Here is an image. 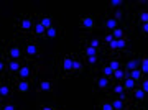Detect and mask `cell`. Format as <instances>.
Returning <instances> with one entry per match:
<instances>
[{"label":"cell","instance_id":"d4e9b609","mask_svg":"<svg viewBox=\"0 0 148 110\" xmlns=\"http://www.w3.org/2000/svg\"><path fill=\"white\" fill-rule=\"evenodd\" d=\"M112 33V36L115 38V40H122V38H125V30L123 28H117V30H114V31H110Z\"/></svg>","mask_w":148,"mask_h":110},{"label":"cell","instance_id":"e0dca14e","mask_svg":"<svg viewBox=\"0 0 148 110\" xmlns=\"http://www.w3.org/2000/svg\"><path fill=\"white\" fill-rule=\"evenodd\" d=\"M82 69H84V63H82V59L81 58H76L74 59V68H73V74H81L82 72Z\"/></svg>","mask_w":148,"mask_h":110},{"label":"cell","instance_id":"ffe728a7","mask_svg":"<svg viewBox=\"0 0 148 110\" xmlns=\"http://www.w3.org/2000/svg\"><path fill=\"white\" fill-rule=\"evenodd\" d=\"M21 66H23L21 61H8V71H10L12 74H18Z\"/></svg>","mask_w":148,"mask_h":110},{"label":"cell","instance_id":"ac0fdd59","mask_svg":"<svg viewBox=\"0 0 148 110\" xmlns=\"http://www.w3.org/2000/svg\"><path fill=\"white\" fill-rule=\"evenodd\" d=\"M112 94L117 95V97H123V95H125V87H123V84H114L112 85Z\"/></svg>","mask_w":148,"mask_h":110},{"label":"cell","instance_id":"484cf974","mask_svg":"<svg viewBox=\"0 0 148 110\" xmlns=\"http://www.w3.org/2000/svg\"><path fill=\"white\" fill-rule=\"evenodd\" d=\"M142 72L145 77H148V56H142Z\"/></svg>","mask_w":148,"mask_h":110},{"label":"cell","instance_id":"8d00e7d4","mask_svg":"<svg viewBox=\"0 0 148 110\" xmlns=\"http://www.w3.org/2000/svg\"><path fill=\"white\" fill-rule=\"evenodd\" d=\"M40 110H56V109H53V107H49V105H43Z\"/></svg>","mask_w":148,"mask_h":110},{"label":"cell","instance_id":"f35d334b","mask_svg":"<svg viewBox=\"0 0 148 110\" xmlns=\"http://www.w3.org/2000/svg\"><path fill=\"white\" fill-rule=\"evenodd\" d=\"M56 110H64V109H56Z\"/></svg>","mask_w":148,"mask_h":110},{"label":"cell","instance_id":"52a82bcc","mask_svg":"<svg viewBox=\"0 0 148 110\" xmlns=\"http://www.w3.org/2000/svg\"><path fill=\"white\" fill-rule=\"evenodd\" d=\"M142 68V56H130L125 63V69L127 72L130 71H135V69H140Z\"/></svg>","mask_w":148,"mask_h":110},{"label":"cell","instance_id":"ba28073f","mask_svg":"<svg viewBox=\"0 0 148 110\" xmlns=\"http://www.w3.org/2000/svg\"><path fill=\"white\" fill-rule=\"evenodd\" d=\"M127 97L123 95V97H112L110 102H112V107L114 110H125L127 109Z\"/></svg>","mask_w":148,"mask_h":110},{"label":"cell","instance_id":"9c48e42d","mask_svg":"<svg viewBox=\"0 0 148 110\" xmlns=\"http://www.w3.org/2000/svg\"><path fill=\"white\" fill-rule=\"evenodd\" d=\"M81 54L87 59V58H92V56H99V54H101V49L92 48V46H89V44H84V46L81 48Z\"/></svg>","mask_w":148,"mask_h":110},{"label":"cell","instance_id":"277c9868","mask_svg":"<svg viewBox=\"0 0 148 110\" xmlns=\"http://www.w3.org/2000/svg\"><path fill=\"white\" fill-rule=\"evenodd\" d=\"M94 84H95V89L99 90H109L112 89V81L109 77H106V76H99V77L94 79Z\"/></svg>","mask_w":148,"mask_h":110},{"label":"cell","instance_id":"8992f818","mask_svg":"<svg viewBox=\"0 0 148 110\" xmlns=\"http://www.w3.org/2000/svg\"><path fill=\"white\" fill-rule=\"evenodd\" d=\"M23 51H25V54H27L28 59H33L38 56V53H40V48H38V44L35 41H28L27 44H25V48H23Z\"/></svg>","mask_w":148,"mask_h":110},{"label":"cell","instance_id":"603a6c76","mask_svg":"<svg viewBox=\"0 0 148 110\" xmlns=\"http://www.w3.org/2000/svg\"><path fill=\"white\" fill-rule=\"evenodd\" d=\"M58 35H59V28L56 25L51 26V28L46 31V38H48V40H54V38H58Z\"/></svg>","mask_w":148,"mask_h":110},{"label":"cell","instance_id":"7a4b0ae2","mask_svg":"<svg viewBox=\"0 0 148 110\" xmlns=\"http://www.w3.org/2000/svg\"><path fill=\"white\" fill-rule=\"evenodd\" d=\"M7 58H10V61H21V58H23V49H21V46L16 41L8 43Z\"/></svg>","mask_w":148,"mask_h":110},{"label":"cell","instance_id":"74e56055","mask_svg":"<svg viewBox=\"0 0 148 110\" xmlns=\"http://www.w3.org/2000/svg\"><path fill=\"white\" fill-rule=\"evenodd\" d=\"M137 110H147V109H137Z\"/></svg>","mask_w":148,"mask_h":110},{"label":"cell","instance_id":"1f68e13d","mask_svg":"<svg viewBox=\"0 0 148 110\" xmlns=\"http://www.w3.org/2000/svg\"><path fill=\"white\" fill-rule=\"evenodd\" d=\"M122 5H123L122 0H110L109 2V8H112V10H115L117 7H122Z\"/></svg>","mask_w":148,"mask_h":110},{"label":"cell","instance_id":"e575fe53","mask_svg":"<svg viewBox=\"0 0 148 110\" xmlns=\"http://www.w3.org/2000/svg\"><path fill=\"white\" fill-rule=\"evenodd\" d=\"M140 87H142L143 90H145V94H148V77H145L142 81V84H140Z\"/></svg>","mask_w":148,"mask_h":110},{"label":"cell","instance_id":"3957f363","mask_svg":"<svg viewBox=\"0 0 148 110\" xmlns=\"http://www.w3.org/2000/svg\"><path fill=\"white\" fill-rule=\"evenodd\" d=\"M74 59L76 56L73 54H66L63 59H61V71H63V76H69V74H73V68H74Z\"/></svg>","mask_w":148,"mask_h":110},{"label":"cell","instance_id":"7402d4cb","mask_svg":"<svg viewBox=\"0 0 148 110\" xmlns=\"http://www.w3.org/2000/svg\"><path fill=\"white\" fill-rule=\"evenodd\" d=\"M132 94H133V97H135V99H137L138 102H143V100H145V95H147V94H145V90H143L142 87H140V85H138L137 89L133 90Z\"/></svg>","mask_w":148,"mask_h":110},{"label":"cell","instance_id":"d6a6232c","mask_svg":"<svg viewBox=\"0 0 148 110\" xmlns=\"http://www.w3.org/2000/svg\"><path fill=\"white\" fill-rule=\"evenodd\" d=\"M97 63H99V56H92V58H87V64H89V66H92V68H94Z\"/></svg>","mask_w":148,"mask_h":110},{"label":"cell","instance_id":"8fae6325","mask_svg":"<svg viewBox=\"0 0 148 110\" xmlns=\"http://www.w3.org/2000/svg\"><path fill=\"white\" fill-rule=\"evenodd\" d=\"M133 23L135 25H138V26H142V25H145V23H148V12L147 10H140L135 15V18H133Z\"/></svg>","mask_w":148,"mask_h":110},{"label":"cell","instance_id":"9a60e30c","mask_svg":"<svg viewBox=\"0 0 148 110\" xmlns=\"http://www.w3.org/2000/svg\"><path fill=\"white\" fill-rule=\"evenodd\" d=\"M122 84H123L125 90H128V92H133V90L138 87V84L135 82V81H133V79H130V77H127L125 81H123V82H122Z\"/></svg>","mask_w":148,"mask_h":110},{"label":"cell","instance_id":"d590c367","mask_svg":"<svg viewBox=\"0 0 148 110\" xmlns=\"http://www.w3.org/2000/svg\"><path fill=\"white\" fill-rule=\"evenodd\" d=\"M140 30H142V33H143V35H147V36H148V23L142 25V26H140Z\"/></svg>","mask_w":148,"mask_h":110},{"label":"cell","instance_id":"4316f807","mask_svg":"<svg viewBox=\"0 0 148 110\" xmlns=\"http://www.w3.org/2000/svg\"><path fill=\"white\" fill-rule=\"evenodd\" d=\"M99 110H114L110 100H101L99 102Z\"/></svg>","mask_w":148,"mask_h":110},{"label":"cell","instance_id":"83f0119b","mask_svg":"<svg viewBox=\"0 0 148 110\" xmlns=\"http://www.w3.org/2000/svg\"><path fill=\"white\" fill-rule=\"evenodd\" d=\"M40 90H43V92H51V90H53L51 82H49V81H41V82H40Z\"/></svg>","mask_w":148,"mask_h":110},{"label":"cell","instance_id":"5bb4252c","mask_svg":"<svg viewBox=\"0 0 148 110\" xmlns=\"http://www.w3.org/2000/svg\"><path fill=\"white\" fill-rule=\"evenodd\" d=\"M38 21H40V23H41V25L45 26V28H46V31L49 30V28H51V26H54L53 18H51L49 15H41L40 18H38Z\"/></svg>","mask_w":148,"mask_h":110},{"label":"cell","instance_id":"cb8c5ba5","mask_svg":"<svg viewBox=\"0 0 148 110\" xmlns=\"http://www.w3.org/2000/svg\"><path fill=\"white\" fill-rule=\"evenodd\" d=\"M0 95H2V99H7L10 95V85L2 82V85H0Z\"/></svg>","mask_w":148,"mask_h":110},{"label":"cell","instance_id":"f1b7e54d","mask_svg":"<svg viewBox=\"0 0 148 110\" xmlns=\"http://www.w3.org/2000/svg\"><path fill=\"white\" fill-rule=\"evenodd\" d=\"M128 48V43L125 38H122V40H117V51H125Z\"/></svg>","mask_w":148,"mask_h":110},{"label":"cell","instance_id":"30bf717a","mask_svg":"<svg viewBox=\"0 0 148 110\" xmlns=\"http://www.w3.org/2000/svg\"><path fill=\"white\" fill-rule=\"evenodd\" d=\"M104 26H106L107 30H109V33L114 31V30H117V28H120V21L117 20L115 16H107L106 20H104Z\"/></svg>","mask_w":148,"mask_h":110},{"label":"cell","instance_id":"6da1fadb","mask_svg":"<svg viewBox=\"0 0 148 110\" xmlns=\"http://www.w3.org/2000/svg\"><path fill=\"white\" fill-rule=\"evenodd\" d=\"M35 28V20H33L30 15H21L18 20H16V31L20 30L23 33H30Z\"/></svg>","mask_w":148,"mask_h":110},{"label":"cell","instance_id":"44dd1931","mask_svg":"<svg viewBox=\"0 0 148 110\" xmlns=\"http://www.w3.org/2000/svg\"><path fill=\"white\" fill-rule=\"evenodd\" d=\"M107 66H109V68H110L112 71H114V74H115L117 71H119V69H122V64H120V61H119L117 58L109 59V63H107Z\"/></svg>","mask_w":148,"mask_h":110},{"label":"cell","instance_id":"d6986e66","mask_svg":"<svg viewBox=\"0 0 148 110\" xmlns=\"http://www.w3.org/2000/svg\"><path fill=\"white\" fill-rule=\"evenodd\" d=\"M33 30H35V35H36V36H46V28H45L38 20H35V28H33Z\"/></svg>","mask_w":148,"mask_h":110},{"label":"cell","instance_id":"5b68a950","mask_svg":"<svg viewBox=\"0 0 148 110\" xmlns=\"http://www.w3.org/2000/svg\"><path fill=\"white\" fill-rule=\"evenodd\" d=\"M79 25L82 26L84 30H87V31L94 30V28H95V18H94V15H81L79 16Z\"/></svg>","mask_w":148,"mask_h":110},{"label":"cell","instance_id":"4dcf8cb0","mask_svg":"<svg viewBox=\"0 0 148 110\" xmlns=\"http://www.w3.org/2000/svg\"><path fill=\"white\" fill-rule=\"evenodd\" d=\"M102 74H104L106 77H109V79H110V77H114V71H112V69L109 68V66H107V64L104 66V68H102Z\"/></svg>","mask_w":148,"mask_h":110},{"label":"cell","instance_id":"f546056e","mask_svg":"<svg viewBox=\"0 0 148 110\" xmlns=\"http://www.w3.org/2000/svg\"><path fill=\"white\" fill-rule=\"evenodd\" d=\"M86 44H89V46H92V48L101 49V40H99V38H90V40H86Z\"/></svg>","mask_w":148,"mask_h":110},{"label":"cell","instance_id":"836d02e7","mask_svg":"<svg viewBox=\"0 0 148 110\" xmlns=\"http://www.w3.org/2000/svg\"><path fill=\"white\" fill-rule=\"evenodd\" d=\"M2 110H15V105L10 104V102H3L2 104Z\"/></svg>","mask_w":148,"mask_h":110},{"label":"cell","instance_id":"4fadbf2b","mask_svg":"<svg viewBox=\"0 0 148 110\" xmlns=\"http://www.w3.org/2000/svg\"><path fill=\"white\" fill-rule=\"evenodd\" d=\"M128 77L133 79L137 84H142V81L145 79V76H143L142 69H135V71H130V72H128Z\"/></svg>","mask_w":148,"mask_h":110},{"label":"cell","instance_id":"2e32d148","mask_svg":"<svg viewBox=\"0 0 148 110\" xmlns=\"http://www.w3.org/2000/svg\"><path fill=\"white\" fill-rule=\"evenodd\" d=\"M16 90H18V92H21V94L28 92V90H30V82H28V81H23V79H20V81L16 82Z\"/></svg>","mask_w":148,"mask_h":110},{"label":"cell","instance_id":"7c38bea8","mask_svg":"<svg viewBox=\"0 0 148 110\" xmlns=\"http://www.w3.org/2000/svg\"><path fill=\"white\" fill-rule=\"evenodd\" d=\"M32 74H33L32 68H30L28 64H23V66L20 68V71H18V74H16V76H18L20 79H23V81H27V79L32 77Z\"/></svg>","mask_w":148,"mask_h":110}]
</instances>
